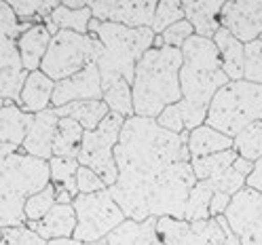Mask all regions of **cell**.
I'll return each instance as SVG.
<instances>
[{
  "mask_svg": "<svg viewBox=\"0 0 262 245\" xmlns=\"http://www.w3.org/2000/svg\"><path fill=\"white\" fill-rule=\"evenodd\" d=\"M228 83L222 72L220 53L214 40L192 36L182 47V68H180V91L182 100L176 104L184 121V131L205 125L207 108L214 95Z\"/></svg>",
  "mask_w": 262,
  "mask_h": 245,
  "instance_id": "obj_2",
  "label": "cell"
},
{
  "mask_svg": "<svg viewBox=\"0 0 262 245\" xmlns=\"http://www.w3.org/2000/svg\"><path fill=\"white\" fill-rule=\"evenodd\" d=\"M102 102L108 106V110L112 114H119L123 119H131L134 117V97H131V83L127 80H117L112 83L106 91Z\"/></svg>",
  "mask_w": 262,
  "mask_h": 245,
  "instance_id": "obj_32",
  "label": "cell"
},
{
  "mask_svg": "<svg viewBox=\"0 0 262 245\" xmlns=\"http://www.w3.org/2000/svg\"><path fill=\"white\" fill-rule=\"evenodd\" d=\"M51 182L49 161L34 159L21 148L0 144V228L26 226L24 205Z\"/></svg>",
  "mask_w": 262,
  "mask_h": 245,
  "instance_id": "obj_4",
  "label": "cell"
},
{
  "mask_svg": "<svg viewBox=\"0 0 262 245\" xmlns=\"http://www.w3.org/2000/svg\"><path fill=\"white\" fill-rule=\"evenodd\" d=\"M233 150L250 163H256L262 157V121L252 123L233 138Z\"/></svg>",
  "mask_w": 262,
  "mask_h": 245,
  "instance_id": "obj_30",
  "label": "cell"
},
{
  "mask_svg": "<svg viewBox=\"0 0 262 245\" xmlns=\"http://www.w3.org/2000/svg\"><path fill=\"white\" fill-rule=\"evenodd\" d=\"M216 220H218V224L222 226V231H224V243H222V245H241L239 237H237V235L231 231V226H228L226 218H224V216H218Z\"/></svg>",
  "mask_w": 262,
  "mask_h": 245,
  "instance_id": "obj_41",
  "label": "cell"
},
{
  "mask_svg": "<svg viewBox=\"0 0 262 245\" xmlns=\"http://www.w3.org/2000/svg\"><path fill=\"white\" fill-rule=\"evenodd\" d=\"M83 136H85V129L74 119H59L57 133L53 140V157L76 161L80 152V144H83Z\"/></svg>",
  "mask_w": 262,
  "mask_h": 245,
  "instance_id": "obj_27",
  "label": "cell"
},
{
  "mask_svg": "<svg viewBox=\"0 0 262 245\" xmlns=\"http://www.w3.org/2000/svg\"><path fill=\"white\" fill-rule=\"evenodd\" d=\"M222 0H184V19L192 26L194 36L211 40L220 30V11Z\"/></svg>",
  "mask_w": 262,
  "mask_h": 245,
  "instance_id": "obj_17",
  "label": "cell"
},
{
  "mask_svg": "<svg viewBox=\"0 0 262 245\" xmlns=\"http://www.w3.org/2000/svg\"><path fill=\"white\" fill-rule=\"evenodd\" d=\"M32 24H21L9 3L0 0V100L19 104V93L28 72L21 66L17 38Z\"/></svg>",
  "mask_w": 262,
  "mask_h": 245,
  "instance_id": "obj_9",
  "label": "cell"
},
{
  "mask_svg": "<svg viewBox=\"0 0 262 245\" xmlns=\"http://www.w3.org/2000/svg\"><path fill=\"white\" fill-rule=\"evenodd\" d=\"M102 53L104 47L97 36L61 30L51 36L47 55L40 63V72L47 74L53 83H59V80L70 78L72 74L87 68L89 63H95Z\"/></svg>",
  "mask_w": 262,
  "mask_h": 245,
  "instance_id": "obj_7",
  "label": "cell"
},
{
  "mask_svg": "<svg viewBox=\"0 0 262 245\" xmlns=\"http://www.w3.org/2000/svg\"><path fill=\"white\" fill-rule=\"evenodd\" d=\"M239 154L231 148L224 152H216L203 159H190L192 173L196 177V182H216L218 177H222L228 169L233 167V163Z\"/></svg>",
  "mask_w": 262,
  "mask_h": 245,
  "instance_id": "obj_28",
  "label": "cell"
},
{
  "mask_svg": "<svg viewBox=\"0 0 262 245\" xmlns=\"http://www.w3.org/2000/svg\"><path fill=\"white\" fill-rule=\"evenodd\" d=\"M108 245H165L157 233V218L148 220H125L119 228L106 237Z\"/></svg>",
  "mask_w": 262,
  "mask_h": 245,
  "instance_id": "obj_21",
  "label": "cell"
},
{
  "mask_svg": "<svg viewBox=\"0 0 262 245\" xmlns=\"http://www.w3.org/2000/svg\"><path fill=\"white\" fill-rule=\"evenodd\" d=\"M241 245H262V194L250 188L239 190L224 214Z\"/></svg>",
  "mask_w": 262,
  "mask_h": 245,
  "instance_id": "obj_11",
  "label": "cell"
},
{
  "mask_svg": "<svg viewBox=\"0 0 262 245\" xmlns=\"http://www.w3.org/2000/svg\"><path fill=\"white\" fill-rule=\"evenodd\" d=\"M76 171H78V161L74 159H59L51 157L49 159V173H51V184L55 190H66L72 197H76Z\"/></svg>",
  "mask_w": 262,
  "mask_h": 245,
  "instance_id": "obj_29",
  "label": "cell"
},
{
  "mask_svg": "<svg viewBox=\"0 0 262 245\" xmlns=\"http://www.w3.org/2000/svg\"><path fill=\"white\" fill-rule=\"evenodd\" d=\"M49 42H51V32L45 24H32L24 34L17 38V51L26 72L40 70V63L47 55Z\"/></svg>",
  "mask_w": 262,
  "mask_h": 245,
  "instance_id": "obj_20",
  "label": "cell"
},
{
  "mask_svg": "<svg viewBox=\"0 0 262 245\" xmlns=\"http://www.w3.org/2000/svg\"><path fill=\"white\" fill-rule=\"evenodd\" d=\"M102 78L95 63H89L87 68L72 74L70 78H63L55 83L51 108H61L72 102H87V100H102Z\"/></svg>",
  "mask_w": 262,
  "mask_h": 245,
  "instance_id": "obj_15",
  "label": "cell"
},
{
  "mask_svg": "<svg viewBox=\"0 0 262 245\" xmlns=\"http://www.w3.org/2000/svg\"><path fill=\"white\" fill-rule=\"evenodd\" d=\"M3 104H5V102H3V100H0V108H3Z\"/></svg>",
  "mask_w": 262,
  "mask_h": 245,
  "instance_id": "obj_46",
  "label": "cell"
},
{
  "mask_svg": "<svg viewBox=\"0 0 262 245\" xmlns=\"http://www.w3.org/2000/svg\"><path fill=\"white\" fill-rule=\"evenodd\" d=\"M100 24H119L125 28H150L157 0H93L87 3Z\"/></svg>",
  "mask_w": 262,
  "mask_h": 245,
  "instance_id": "obj_13",
  "label": "cell"
},
{
  "mask_svg": "<svg viewBox=\"0 0 262 245\" xmlns=\"http://www.w3.org/2000/svg\"><path fill=\"white\" fill-rule=\"evenodd\" d=\"M258 40H262V36H260V38H258Z\"/></svg>",
  "mask_w": 262,
  "mask_h": 245,
  "instance_id": "obj_47",
  "label": "cell"
},
{
  "mask_svg": "<svg viewBox=\"0 0 262 245\" xmlns=\"http://www.w3.org/2000/svg\"><path fill=\"white\" fill-rule=\"evenodd\" d=\"M214 197V190L207 182H196L188 192V199L184 205V220L186 222H199L209 220V203Z\"/></svg>",
  "mask_w": 262,
  "mask_h": 245,
  "instance_id": "obj_31",
  "label": "cell"
},
{
  "mask_svg": "<svg viewBox=\"0 0 262 245\" xmlns=\"http://www.w3.org/2000/svg\"><path fill=\"white\" fill-rule=\"evenodd\" d=\"M47 245H85V243H80L76 239H53V241H47Z\"/></svg>",
  "mask_w": 262,
  "mask_h": 245,
  "instance_id": "obj_42",
  "label": "cell"
},
{
  "mask_svg": "<svg viewBox=\"0 0 262 245\" xmlns=\"http://www.w3.org/2000/svg\"><path fill=\"white\" fill-rule=\"evenodd\" d=\"M30 231H34L42 241H53V239H70L76 228V214L72 203H55L51 211L40 220L26 224Z\"/></svg>",
  "mask_w": 262,
  "mask_h": 245,
  "instance_id": "obj_18",
  "label": "cell"
},
{
  "mask_svg": "<svg viewBox=\"0 0 262 245\" xmlns=\"http://www.w3.org/2000/svg\"><path fill=\"white\" fill-rule=\"evenodd\" d=\"M72 207L76 214V228L72 239L80 243L104 241L114 228H119L127 220L108 188L93 194H76Z\"/></svg>",
  "mask_w": 262,
  "mask_h": 245,
  "instance_id": "obj_8",
  "label": "cell"
},
{
  "mask_svg": "<svg viewBox=\"0 0 262 245\" xmlns=\"http://www.w3.org/2000/svg\"><path fill=\"white\" fill-rule=\"evenodd\" d=\"M231 194H224V192H214L211 197V203H209V216L211 218H218V216H224L228 205H231Z\"/></svg>",
  "mask_w": 262,
  "mask_h": 245,
  "instance_id": "obj_39",
  "label": "cell"
},
{
  "mask_svg": "<svg viewBox=\"0 0 262 245\" xmlns=\"http://www.w3.org/2000/svg\"><path fill=\"white\" fill-rule=\"evenodd\" d=\"M61 5H63V7H68V9H83L87 3H83V0H63Z\"/></svg>",
  "mask_w": 262,
  "mask_h": 245,
  "instance_id": "obj_43",
  "label": "cell"
},
{
  "mask_svg": "<svg viewBox=\"0 0 262 245\" xmlns=\"http://www.w3.org/2000/svg\"><path fill=\"white\" fill-rule=\"evenodd\" d=\"M220 53L222 72L228 76V80H243V66H245V44L237 40L231 32L220 28L216 36L211 38Z\"/></svg>",
  "mask_w": 262,
  "mask_h": 245,
  "instance_id": "obj_23",
  "label": "cell"
},
{
  "mask_svg": "<svg viewBox=\"0 0 262 245\" xmlns=\"http://www.w3.org/2000/svg\"><path fill=\"white\" fill-rule=\"evenodd\" d=\"M188 152L190 159H203L209 154H216V152H224V150H231L233 148V140L226 138L224 133L216 131L207 125H201L188 131Z\"/></svg>",
  "mask_w": 262,
  "mask_h": 245,
  "instance_id": "obj_26",
  "label": "cell"
},
{
  "mask_svg": "<svg viewBox=\"0 0 262 245\" xmlns=\"http://www.w3.org/2000/svg\"><path fill=\"white\" fill-rule=\"evenodd\" d=\"M157 233L165 245H222L224 231L216 218L186 222L169 216L157 218Z\"/></svg>",
  "mask_w": 262,
  "mask_h": 245,
  "instance_id": "obj_12",
  "label": "cell"
},
{
  "mask_svg": "<svg viewBox=\"0 0 262 245\" xmlns=\"http://www.w3.org/2000/svg\"><path fill=\"white\" fill-rule=\"evenodd\" d=\"M108 186L104 184V180L97 175L95 171H91L89 167H80L76 171V190L78 194H93V192H100L106 190Z\"/></svg>",
  "mask_w": 262,
  "mask_h": 245,
  "instance_id": "obj_38",
  "label": "cell"
},
{
  "mask_svg": "<svg viewBox=\"0 0 262 245\" xmlns=\"http://www.w3.org/2000/svg\"><path fill=\"white\" fill-rule=\"evenodd\" d=\"M57 123L59 117L55 114L53 108H49L40 114H34V121H32L28 136L21 144V152L40 159V161H49L53 157V140L57 133Z\"/></svg>",
  "mask_w": 262,
  "mask_h": 245,
  "instance_id": "obj_16",
  "label": "cell"
},
{
  "mask_svg": "<svg viewBox=\"0 0 262 245\" xmlns=\"http://www.w3.org/2000/svg\"><path fill=\"white\" fill-rule=\"evenodd\" d=\"M123 123H125L123 117L110 112L95 131H85L83 144H80V152L76 159L80 167H89L91 171L100 175L108 188L119 177L117 161H114V146L119 142Z\"/></svg>",
  "mask_w": 262,
  "mask_h": 245,
  "instance_id": "obj_10",
  "label": "cell"
},
{
  "mask_svg": "<svg viewBox=\"0 0 262 245\" xmlns=\"http://www.w3.org/2000/svg\"><path fill=\"white\" fill-rule=\"evenodd\" d=\"M32 121H34V114L24 112L13 102H5L0 108V144L21 148Z\"/></svg>",
  "mask_w": 262,
  "mask_h": 245,
  "instance_id": "obj_22",
  "label": "cell"
},
{
  "mask_svg": "<svg viewBox=\"0 0 262 245\" xmlns=\"http://www.w3.org/2000/svg\"><path fill=\"white\" fill-rule=\"evenodd\" d=\"M186 142L188 131L171 133L155 119H125L114 146L119 177L108 192L127 220H184L188 192L196 184Z\"/></svg>",
  "mask_w": 262,
  "mask_h": 245,
  "instance_id": "obj_1",
  "label": "cell"
},
{
  "mask_svg": "<svg viewBox=\"0 0 262 245\" xmlns=\"http://www.w3.org/2000/svg\"><path fill=\"white\" fill-rule=\"evenodd\" d=\"M0 239H3V228H0Z\"/></svg>",
  "mask_w": 262,
  "mask_h": 245,
  "instance_id": "obj_45",
  "label": "cell"
},
{
  "mask_svg": "<svg viewBox=\"0 0 262 245\" xmlns=\"http://www.w3.org/2000/svg\"><path fill=\"white\" fill-rule=\"evenodd\" d=\"M91 19H93V13L87 5L83 9H68L59 3V7H55L51 15L45 17L42 24L51 32V36H55L61 30H70V32H76V34H89Z\"/></svg>",
  "mask_w": 262,
  "mask_h": 245,
  "instance_id": "obj_24",
  "label": "cell"
},
{
  "mask_svg": "<svg viewBox=\"0 0 262 245\" xmlns=\"http://www.w3.org/2000/svg\"><path fill=\"white\" fill-rule=\"evenodd\" d=\"M53 89H55V83L47 74H42L40 70L28 72L21 93H19L17 106L28 114H40V112L51 108Z\"/></svg>",
  "mask_w": 262,
  "mask_h": 245,
  "instance_id": "obj_19",
  "label": "cell"
},
{
  "mask_svg": "<svg viewBox=\"0 0 262 245\" xmlns=\"http://www.w3.org/2000/svg\"><path fill=\"white\" fill-rule=\"evenodd\" d=\"M180 68H182V49L161 47L148 49L144 53L131 83L134 117L157 119L167 106L182 100Z\"/></svg>",
  "mask_w": 262,
  "mask_h": 245,
  "instance_id": "obj_3",
  "label": "cell"
},
{
  "mask_svg": "<svg viewBox=\"0 0 262 245\" xmlns=\"http://www.w3.org/2000/svg\"><path fill=\"white\" fill-rule=\"evenodd\" d=\"M220 28L250 44L262 36V0H228L220 11Z\"/></svg>",
  "mask_w": 262,
  "mask_h": 245,
  "instance_id": "obj_14",
  "label": "cell"
},
{
  "mask_svg": "<svg viewBox=\"0 0 262 245\" xmlns=\"http://www.w3.org/2000/svg\"><path fill=\"white\" fill-rule=\"evenodd\" d=\"M59 119H74L85 131H95L100 123L110 114L108 106L102 100H87V102H72L68 106L53 108Z\"/></svg>",
  "mask_w": 262,
  "mask_h": 245,
  "instance_id": "obj_25",
  "label": "cell"
},
{
  "mask_svg": "<svg viewBox=\"0 0 262 245\" xmlns=\"http://www.w3.org/2000/svg\"><path fill=\"white\" fill-rule=\"evenodd\" d=\"M159 36L163 38V44H165V47L182 49L184 42H186L188 38L194 36V30H192V26H190L186 19H182V21H178V24L169 26V28L163 32V34H159Z\"/></svg>",
  "mask_w": 262,
  "mask_h": 245,
  "instance_id": "obj_36",
  "label": "cell"
},
{
  "mask_svg": "<svg viewBox=\"0 0 262 245\" xmlns=\"http://www.w3.org/2000/svg\"><path fill=\"white\" fill-rule=\"evenodd\" d=\"M0 245H47V241H42L28 226H17V228H5Z\"/></svg>",
  "mask_w": 262,
  "mask_h": 245,
  "instance_id": "obj_37",
  "label": "cell"
},
{
  "mask_svg": "<svg viewBox=\"0 0 262 245\" xmlns=\"http://www.w3.org/2000/svg\"><path fill=\"white\" fill-rule=\"evenodd\" d=\"M243 80L254 85H262V40L245 44V66Z\"/></svg>",
  "mask_w": 262,
  "mask_h": 245,
  "instance_id": "obj_35",
  "label": "cell"
},
{
  "mask_svg": "<svg viewBox=\"0 0 262 245\" xmlns=\"http://www.w3.org/2000/svg\"><path fill=\"white\" fill-rule=\"evenodd\" d=\"M256 121H262V85L248 80H228L214 95L205 117L207 127L231 140Z\"/></svg>",
  "mask_w": 262,
  "mask_h": 245,
  "instance_id": "obj_6",
  "label": "cell"
},
{
  "mask_svg": "<svg viewBox=\"0 0 262 245\" xmlns=\"http://www.w3.org/2000/svg\"><path fill=\"white\" fill-rule=\"evenodd\" d=\"M85 245H108V243H106V239H104V241H97V243H85Z\"/></svg>",
  "mask_w": 262,
  "mask_h": 245,
  "instance_id": "obj_44",
  "label": "cell"
},
{
  "mask_svg": "<svg viewBox=\"0 0 262 245\" xmlns=\"http://www.w3.org/2000/svg\"><path fill=\"white\" fill-rule=\"evenodd\" d=\"M245 188H250V190L262 194V157L254 163L252 173L248 175V180H245Z\"/></svg>",
  "mask_w": 262,
  "mask_h": 245,
  "instance_id": "obj_40",
  "label": "cell"
},
{
  "mask_svg": "<svg viewBox=\"0 0 262 245\" xmlns=\"http://www.w3.org/2000/svg\"><path fill=\"white\" fill-rule=\"evenodd\" d=\"M95 36L104 47V53L95 61V66L100 70L102 89L106 91L121 78L127 83H134L138 61L148 49H152L157 34L150 28L134 30L119 24H100Z\"/></svg>",
  "mask_w": 262,
  "mask_h": 245,
  "instance_id": "obj_5",
  "label": "cell"
},
{
  "mask_svg": "<svg viewBox=\"0 0 262 245\" xmlns=\"http://www.w3.org/2000/svg\"><path fill=\"white\" fill-rule=\"evenodd\" d=\"M182 19H184L182 3H178V0H161V3H157V11H155L150 30L155 34H163L169 26L182 21Z\"/></svg>",
  "mask_w": 262,
  "mask_h": 245,
  "instance_id": "obj_34",
  "label": "cell"
},
{
  "mask_svg": "<svg viewBox=\"0 0 262 245\" xmlns=\"http://www.w3.org/2000/svg\"><path fill=\"white\" fill-rule=\"evenodd\" d=\"M53 205H55V186L49 182V186H45L36 194H32V197H28V201L24 205L26 224L40 222L49 214V211H51Z\"/></svg>",
  "mask_w": 262,
  "mask_h": 245,
  "instance_id": "obj_33",
  "label": "cell"
}]
</instances>
